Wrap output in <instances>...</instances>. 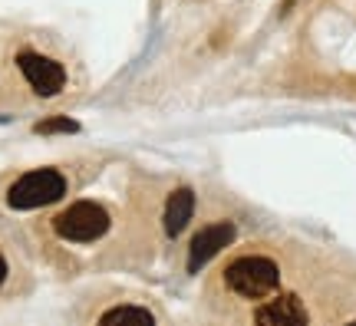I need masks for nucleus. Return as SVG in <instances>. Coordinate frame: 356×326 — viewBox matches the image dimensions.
I'll use <instances>...</instances> for the list:
<instances>
[{
  "mask_svg": "<svg viewBox=\"0 0 356 326\" xmlns=\"http://www.w3.org/2000/svg\"><path fill=\"white\" fill-rule=\"evenodd\" d=\"M225 284L231 293H238L244 300H264L280 287V267L270 257L248 254L225 267Z\"/></svg>",
  "mask_w": 356,
  "mask_h": 326,
  "instance_id": "nucleus-1",
  "label": "nucleus"
},
{
  "mask_svg": "<svg viewBox=\"0 0 356 326\" xmlns=\"http://www.w3.org/2000/svg\"><path fill=\"white\" fill-rule=\"evenodd\" d=\"M66 195V178L56 168H37V172H26L10 185L7 191V204L13 211H33L43 204H53Z\"/></svg>",
  "mask_w": 356,
  "mask_h": 326,
  "instance_id": "nucleus-2",
  "label": "nucleus"
},
{
  "mask_svg": "<svg viewBox=\"0 0 356 326\" xmlns=\"http://www.w3.org/2000/svg\"><path fill=\"white\" fill-rule=\"evenodd\" d=\"M53 231L63 241H73V244L99 241L109 231V211L102 204H96V201H76L63 214L53 218Z\"/></svg>",
  "mask_w": 356,
  "mask_h": 326,
  "instance_id": "nucleus-3",
  "label": "nucleus"
},
{
  "mask_svg": "<svg viewBox=\"0 0 356 326\" xmlns=\"http://www.w3.org/2000/svg\"><path fill=\"white\" fill-rule=\"evenodd\" d=\"M17 66H20L24 79L30 83V89H33L37 96H56V92L66 86V70L56 63V60H50V56L24 50L17 56Z\"/></svg>",
  "mask_w": 356,
  "mask_h": 326,
  "instance_id": "nucleus-4",
  "label": "nucleus"
},
{
  "mask_svg": "<svg viewBox=\"0 0 356 326\" xmlns=\"http://www.w3.org/2000/svg\"><path fill=\"white\" fill-rule=\"evenodd\" d=\"M234 234H238V231H234L231 221H215V225H208L204 231H198L188 247V274H198L211 257H218L225 247H231Z\"/></svg>",
  "mask_w": 356,
  "mask_h": 326,
  "instance_id": "nucleus-5",
  "label": "nucleus"
},
{
  "mask_svg": "<svg viewBox=\"0 0 356 326\" xmlns=\"http://www.w3.org/2000/svg\"><path fill=\"white\" fill-rule=\"evenodd\" d=\"M257 323H270V326H287V323H310V313L304 310V303L297 297H277V300L264 303L254 310Z\"/></svg>",
  "mask_w": 356,
  "mask_h": 326,
  "instance_id": "nucleus-6",
  "label": "nucleus"
},
{
  "mask_svg": "<svg viewBox=\"0 0 356 326\" xmlns=\"http://www.w3.org/2000/svg\"><path fill=\"white\" fill-rule=\"evenodd\" d=\"M191 214H195V191L191 188H178L168 195L165 204V234L168 238H178L185 227H188Z\"/></svg>",
  "mask_w": 356,
  "mask_h": 326,
  "instance_id": "nucleus-7",
  "label": "nucleus"
},
{
  "mask_svg": "<svg viewBox=\"0 0 356 326\" xmlns=\"http://www.w3.org/2000/svg\"><path fill=\"white\" fill-rule=\"evenodd\" d=\"M37 136H76L79 132V122L70 119V115H53V119H43L33 126Z\"/></svg>",
  "mask_w": 356,
  "mask_h": 326,
  "instance_id": "nucleus-8",
  "label": "nucleus"
},
{
  "mask_svg": "<svg viewBox=\"0 0 356 326\" xmlns=\"http://www.w3.org/2000/svg\"><path fill=\"white\" fill-rule=\"evenodd\" d=\"M102 323H115V320H142V323H155L152 310H142V307H113L99 316Z\"/></svg>",
  "mask_w": 356,
  "mask_h": 326,
  "instance_id": "nucleus-9",
  "label": "nucleus"
},
{
  "mask_svg": "<svg viewBox=\"0 0 356 326\" xmlns=\"http://www.w3.org/2000/svg\"><path fill=\"white\" fill-rule=\"evenodd\" d=\"M3 280H7V261L0 257V284H3Z\"/></svg>",
  "mask_w": 356,
  "mask_h": 326,
  "instance_id": "nucleus-10",
  "label": "nucleus"
},
{
  "mask_svg": "<svg viewBox=\"0 0 356 326\" xmlns=\"http://www.w3.org/2000/svg\"><path fill=\"white\" fill-rule=\"evenodd\" d=\"M3 122H10V115H0V126H3Z\"/></svg>",
  "mask_w": 356,
  "mask_h": 326,
  "instance_id": "nucleus-11",
  "label": "nucleus"
}]
</instances>
